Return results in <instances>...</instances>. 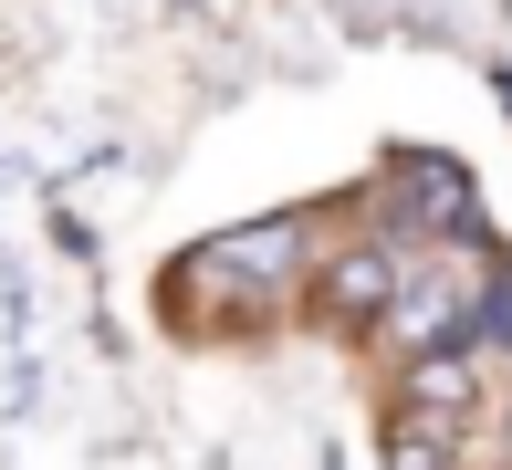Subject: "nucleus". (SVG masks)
<instances>
[{"instance_id": "f03ea898", "label": "nucleus", "mask_w": 512, "mask_h": 470, "mask_svg": "<svg viewBox=\"0 0 512 470\" xmlns=\"http://www.w3.org/2000/svg\"><path fill=\"white\" fill-rule=\"evenodd\" d=\"M335 303H387V262H345L335 272Z\"/></svg>"}, {"instance_id": "7ed1b4c3", "label": "nucleus", "mask_w": 512, "mask_h": 470, "mask_svg": "<svg viewBox=\"0 0 512 470\" xmlns=\"http://www.w3.org/2000/svg\"><path fill=\"white\" fill-rule=\"evenodd\" d=\"M387 470H450V450H429V439H398V450H387Z\"/></svg>"}, {"instance_id": "f257e3e1", "label": "nucleus", "mask_w": 512, "mask_h": 470, "mask_svg": "<svg viewBox=\"0 0 512 470\" xmlns=\"http://www.w3.org/2000/svg\"><path fill=\"white\" fill-rule=\"evenodd\" d=\"M460 387H471V376H460V356H418V376H408V397H418V408H450Z\"/></svg>"}]
</instances>
